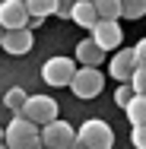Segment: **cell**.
<instances>
[{"instance_id": "7c38bea8", "label": "cell", "mask_w": 146, "mask_h": 149, "mask_svg": "<svg viewBox=\"0 0 146 149\" xmlns=\"http://www.w3.org/2000/svg\"><path fill=\"white\" fill-rule=\"evenodd\" d=\"M22 6L29 13V22H45L57 13V0H22Z\"/></svg>"}, {"instance_id": "7402d4cb", "label": "cell", "mask_w": 146, "mask_h": 149, "mask_svg": "<svg viewBox=\"0 0 146 149\" xmlns=\"http://www.w3.org/2000/svg\"><path fill=\"white\" fill-rule=\"evenodd\" d=\"M0 149H6V146H3V143H0Z\"/></svg>"}, {"instance_id": "d4e9b609", "label": "cell", "mask_w": 146, "mask_h": 149, "mask_svg": "<svg viewBox=\"0 0 146 149\" xmlns=\"http://www.w3.org/2000/svg\"><path fill=\"white\" fill-rule=\"evenodd\" d=\"M38 149H45V146H38Z\"/></svg>"}, {"instance_id": "2e32d148", "label": "cell", "mask_w": 146, "mask_h": 149, "mask_svg": "<svg viewBox=\"0 0 146 149\" xmlns=\"http://www.w3.org/2000/svg\"><path fill=\"white\" fill-rule=\"evenodd\" d=\"M22 102H26V89H19V86L6 89V95H3V105H6L13 114H19V111H22Z\"/></svg>"}, {"instance_id": "8992f818", "label": "cell", "mask_w": 146, "mask_h": 149, "mask_svg": "<svg viewBox=\"0 0 146 149\" xmlns=\"http://www.w3.org/2000/svg\"><path fill=\"white\" fill-rule=\"evenodd\" d=\"M70 89L76 98H95L98 92L105 89V73H98V67H80L70 79Z\"/></svg>"}, {"instance_id": "d6986e66", "label": "cell", "mask_w": 146, "mask_h": 149, "mask_svg": "<svg viewBox=\"0 0 146 149\" xmlns=\"http://www.w3.org/2000/svg\"><path fill=\"white\" fill-rule=\"evenodd\" d=\"M130 143H133V149H146V130H143V124H140V127H130Z\"/></svg>"}, {"instance_id": "30bf717a", "label": "cell", "mask_w": 146, "mask_h": 149, "mask_svg": "<svg viewBox=\"0 0 146 149\" xmlns=\"http://www.w3.org/2000/svg\"><path fill=\"white\" fill-rule=\"evenodd\" d=\"M108 70H111V76H115L117 83H127V79H130V73H133V70H140V67L133 63V54H130V48H117V54L111 57Z\"/></svg>"}, {"instance_id": "ac0fdd59", "label": "cell", "mask_w": 146, "mask_h": 149, "mask_svg": "<svg viewBox=\"0 0 146 149\" xmlns=\"http://www.w3.org/2000/svg\"><path fill=\"white\" fill-rule=\"evenodd\" d=\"M130 98H133V89H130L127 83H117V89H115V105H117V108H124Z\"/></svg>"}, {"instance_id": "6da1fadb", "label": "cell", "mask_w": 146, "mask_h": 149, "mask_svg": "<svg viewBox=\"0 0 146 149\" xmlns=\"http://www.w3.org/2000/svg\"><path fill=\"white\" fill-rule=\"evenodd\" d=\"M3 146L6 149H38V127L29 124L22 114H13V120L3 127Z\"/></svg>"}, {"instance_id": "5bb4252c", "label": "cell", "mask_w": 146, "mask_h": 149, "mask_svg": "<svg viewBox=\"0 0 146 149\" xmlns=\"http://www.w3.org/2000/svg\"><path fill=\"white\" fill-rule=\"evenodd\" d=\"M124 114H127V120H130V127L146 124V95H133V98L124 105Z\"/></svg>"}, {"instance_id": "484cf974", "label": "cell", "mask_w": 146, "mask_h": 149, "mask_svg": "<svg viewBox=\"0 0 146 149\" xmlns=\"http://www.w3.org/2000/svg\"><path fill=\"white\" fill-rule=\"evenodd\" d=\"M19 3H22V0H19Z\"/></svg>"}, {"instance_id": "5b68a950", "label": "cell", "mask_w": 146, "mask_h": 149, "mask_svg": "<svg viewBox=\"0 0 146 149\" xmlns=\"http://www.w3.org/2000/svg\"><path fill=\"white\" fill-rule=\"evenodd\" d=\"M73 73H76V60H73V57H64V54L48 57V60H45V67H41V79H45L48 86H54V89L70 86Z\"/></svg>"}, {"instance_id": "3957f363", "label": "cell", "mask_w": 146, "mask_h": 149, "mask_svg": "<svg viewBox=\"0 0 146 149\" xmlns=\"http://www.w3.org/2000/svg\"><path fill=\"white\" fill-rule=\"evenodd\" d=\"M57 102L51 98V95H26V102H22V118L35 124V127H45V124H51V120H57Z\"/></svg>"}, {"instance_id": "ba28073f", "label": "cell", "mask_w": 146, "mask_h": 149, "mask_svg": "<svg viewBox=\"0 0 146 149\" xmlns=\"http://www.w3.org/2000/svg\"><path fill=\"white\" fill-rule=\"evenodd\" d=\"M0 29L3 32L29 29V13L19 0H0Z\"/></svg>"}, {"instance_id": "9a60e30c", "label": "cell", "mask_w": 146, "mask_h": 149, "mask_svg": "<svg viewBox=\"0 0 146 149\" xmlns=\"http://www.w3.org/2000/svg\"><path fill=\"white\" fill-rule=\"evenodd\" d=\"M98 19H121V0H92Z\"/></svg>"}, {"instance_id": "52a82bcc", "label": "cell", "mask_w": 146, "mask_h": 149, "mask_svg": "<svg viewBox=\"0 0 146 149\" xmlns=\"http://www.w3.org/2000/svg\"><path fill=\"white\" fill-rule=\"evenodd\" d=\"M89 32H92V45L102 48L105 54L111 48H121V41H124V29L117 26V19H98Z\"/></svg>"}, {"instance_id": "e0dca14e", "label": "cell", "mask_w": 146, "mask_h": 149, "mask_svg": "<svg viewBox=\"0 0 146 149\" xmlns=\"http://www.w3.org/2000/svg\"><path fill=\"white\" fill-rule=\"evenodd\" d=\"M146 13V0H121V16L124 19H140Z\"/></svg>"}, {"instance_id": "9c48e42d", "label": "cell", "mask_w": 146, "mask_h": 149, "mask_svg": "<svg viewBox=\"0 0 146 149\" xmlns=\"http://www.w3.org/2000/svg\"><path fill=\"white\" fill-rule=\"evenodd\" d=\"M32 45H35V38H32V29H13V32H3L0 35V48L6 51V54H13V57H22V54H29Z\"/></svg>"}, {"instance_id": "4fadbf2b", "label": "cell", "mask_w": 146, "mask_h": 149, "mask_svg": "<svg viewBox=\"0 0 146 149\" xmlns=\"http://www.w3.org/2000/svg\"><path fill=\"white\" fill-rule=\"evenodd\" d=\"M76 60H80L83 67H98V63L105 60V51H102V48H95V45H92V38H83V41L76 45Z\"/></svg>"}, {"instance_id": "ffe728a7", "label": "cell", "mask_w": 146, "mask_h": 149, "mask_svg": "<svg viewBox=\"0 0 146 149\" xmlns=\"http://www.w3.org/2000/svg\"><path fill=\"white\" fill-rule=\"evenodd\" d=\"M70 6H73V0H57V13H54V16H60V19H67Z\"/></svg>"}, {"instance_id": "603a6c76", "label": "cell", "mask_w": 146, "mask_h": 149, "mask_svg": "<svg viewBox=\"0 0 146 149\" xmlns=\"http://www.w3.org/2000/svg\"><path fill=\"white\" fill-rule=\"evenodd\" d=\"M0 35H3V29H0Z\"/></svg>"}, {"instance_id": "44dd1931", "label": "cell", "mask_w": 146, "mask_h": 149, "mask_svg": "<svg viewBox=\"0 0 146 149\" xmlns=\"http://www.w3.org/2000/svg\"><path fill=\"white\" fill-rule=\"evenodd\" d=\"M0 143H3V127H0Z\"/></svg>"}, {"instance_id": "277c9868", "label": "cell", "mask_w": 146, "mask_h": 149, "mask_svg": "<svg viewBox=\"0 0 146 149\" xmlns=\"http://www.w3.org/2000/svg\"><path fill=\"white\" fill-rule=\"evenodd\" d=\"M38 140L45 149H73L76 146V130L67 124V120H51L45 127H38Z\"/></svg>"}, {"instance_id": "cb8c5ba5", "label": "cell", "mask_w": 146, "mask_h": 149, "mask_svg": "<svg viewBox=\"0 0 146 149\" xmlns=\"http://www.w3.org/2000/svg\"><path fill=\"white\" fill-rule=\"evenodd\" d=\"M73 149H80V146H73Z\"/></svg>"}, {"instance_id": "8fae6325", "label": "cell", "mask_w": 146, "mask_h": 149, "mask_svg": "<svg viewBox=\"0 0 146 149\" xmlns=\"http://www.w3.org/2000/svg\"><path fill=\"white\" fill-rule=\"evenodd\" d=\"M67 19H70V22H76L80 29H92V26L98 22V16H95V10H92V0H73V6H70Z\"/></svg>"}, {"instance_id": "7a4b0ae2", "label": "cell", "mask_w": 146, "mask_h": 149, "mask_svg": "<svg viewBox=\"0 0 146 149\" xmlns=\"http://www.w3.org/2000/svg\"><path fill=\"white\" fill-rule=\"evenodd\" d=\"M76 146L80 149H111L115 146V130L98 118H89L76 130Z\"/></svg>"}]
</instances>
